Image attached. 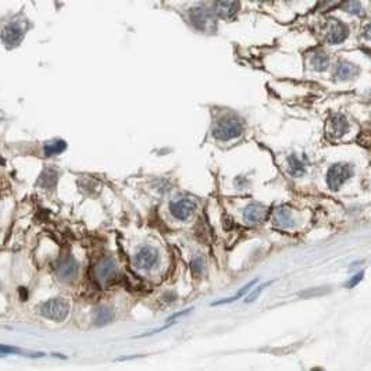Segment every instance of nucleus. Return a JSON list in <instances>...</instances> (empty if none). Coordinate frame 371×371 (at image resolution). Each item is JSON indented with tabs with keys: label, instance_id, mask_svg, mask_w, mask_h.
Segmentation results:
<instances>
[{
	"label": "nucleus",
	"instance_id": "obj_23",
	"mask_svg": "<svg viewBox=\"0 0 371 371\" xmlns=\"http://www.w3.org/2000/svg\"><path fill=\"white\" fill-rule=\"evenodd\" d=\"M270 284H271V281H270V283L261 284L260 287H257V288L254 289V291H252L250 294L247 295L246 299H245V302H246V303H252V302L256 301V299H257V298H259V296H260V294H261V292H263V291H264V289L267 288V287H268Z\"/></svg>",
	"mask_w": 371,
	"mask_h": 371
},
{
	"label": "nucleus",
	"instance_id": "obj_8",
	"mask_svg": "<svg viewBox=\"0 0 371 371\" xmlns=\"http://www.w3.org/2000/svg\"><path fill=\"white\" fill-rule=\"evenodd\" d=\"M325 39L331 45H339L345 41L349 35V28L345 24L336 20V18H330L324 28Z\"/></svg>",
	"mask_w": 371,
	"mask_h": 371
},
{
	"label": "nucleus",
	"instance_id": "obj_17",
	"mask_svg": "<svg viewBox=\"0 0 371 371\" xmlns=\"http://www.w3.org/2000/svg\"><path fill=\"white\" fill-rule=\"evenodd\" d=\"M310 65L316 71H325L330 65V57L328 54L321 52V50H317L310 56Z\"/></svg>",
	"mask_w": 371,
	"mask_h": 371
},
{
	"label": "nucleus",
	"instance_id": "obj_14",
	"mask_svg": "<svg viewBox=\"0 0 371 371\" xmlns=\"http://www.w3.org/2000/svg\"><path fill=\"white\" fill-rule=\"evenodd\" d=\"M357 67L353 64H350L348 61H341L336 64L335 68V78L339 81H348L352 79L357 75Z\"/></svg>",
	"mask_w": 371,
	"mask_h": 371
},
{
	"label": "nucleus",
	"instance_id": "obj_15",
	"mask_svg": "<svg viewBox=\"0 0 371 371\" xmlns=\"http://www.w3.org/2000/svg\"><path fill=\"white\" fill-rule=\"evenodd\" d=\"M239 10V3L236 2H217L214 3V13L224 18L235 16Z\"/></svg>",
	"mask_w": 371,
	"mask_h": 371
},
{
	"label": "nucleus",
	"instance_id": "obj_20",
	"mask_svg": "<svg viewBox=\"0 0 371 371\" xmlns=\"http://www.w3.org/2000/svg\"><path fill=\"white\" fill-rule=\"evenodd\" d=\"M257 281H259V280H253V281H250V283L246 284V285H243V287H242L234 296H231V298H225V299H221V301L213 302L212 306H220V305H225V303H232V302L241 299L242 296H245L246 294H249V291L253 288L254 285L257 284Z\"/></svg>",
	"mask_w": 371,
	"mask_h": 371
},
{
	"label": "nucleus",
	"instance_id": "obj_28",
	"mask_svg": "<svg viewBox=\"0 0 371 371\" xmlns=\"http://www.w3.org/2000/svg\"><path fill=\"white\" fill-rule=\"evenodd\" d=\"M192 310H194V307H188V309H185V310H182V312H178V313H175V314H172L171 317H168V320H167V321H174L175 318L182 317V316L188 314V313H191Z\"/></svg>",
	"mask_w": 371,
	"mask_h": 371
},
{
	"label": "nucleus",
	"instance_id": "obj_26",
	"mask_svg": "<svg viewBox=\"0 0 371 371\" xmlns=\"http://www.w3.org/2000/svg\"><path fill=\"white\" fill-rule=\"evenodd\" d=\"M363 277H364V271H361V272H359V274H356L350 281H349L348 284H346V287H349V288H353L354 285H357V284L363 280Z\"/></svg>",
	"mask_w": 371,
	"mask_h": 371
},
{
	"label": "nucleus",
	"instance_id": "obj_22",
	"mask_svg": "<svg viewBox=\"0 0 371 371\" xmlns=\"http://www.w3.org/2000/svg\"><path fill=\"white\" fill-rule=\"evenodd\" d=\"M7 354H24V356H27V352H24V350L16 348V346L0 345V357H5Z\"/></svg>",
	"mask_w": 371,
	"mask_h": 371
},
{
	"label": "nucleus",
	"instance_id": "obj_3",
	"mask_svg": "<svg viewBox=\"0 0 371 371\" xmlns=\"http://www.w3.org/2000/svg\"><path fill=\"white\" fill-rule=\"evenodd\" d=\"M27 28L28 25L25 21H23V18L14 17L10 23L5 25V28L2 31V41L5 42L7 47L18 46L24 39Z\"/></svg>",
	"mask_w": 371,
	"mask_h": 371
},
{
	"label": "nucleus",
	"instance_id": "obj_27",
	"mask_svg": "<svg viewBox=\"0 0 371 371\" xmlns=\"http://www.w3.org/2000/svg\"><path fill=\"white\" fill-rule=\"evenodd\" d=\"M171 325H172V323H168V324H165L164 327H161V328H156V330H152V331H149V332H146V334H142V335H139L138 338H145V336H152L154 335V334H159V332H163V331H165L167 328H170Z\"/></svg>",
	"mask_w": 371,
	"mask_h": 371
},
{
	"label": "nucleus",
	"instance_id": "obj_6",
	"mask_svg": "<svg viewBox=\"0 0 371 371\" xmlns=\"http://www.w3.org/2000/svg\"><path fill=\"white\" fill-rule=\"evenodd\" d=\"M196 210V202L191 196H178L170 203V212L178 221H187Z\"/></svg>",
	"mask_w": 371,
	"mask_h": 371
},
{
	"label": "nucleus",
	"instance_id": "obj_9",
	"mask_svg": "<svg viewBox=\"0 0 371 371\" xmlns=\"http://www.w3.org/2000/svg\"><path fill=\"white\" fill-rule=\"evenodd\" d=\"M95 277L102 284L112 283L117 277V264L112 257H103L95 265Z\"/></svg>",
	"mask_w": 371,
	"mask_h": 371
},
{
	"label": "nucleus",
	"instance_id": "obj_16",
	"mask_svg": "<svg viewBox=\"0 0 371 371\" xmlns=\"http://www.w3.org/2000/svg\"><path fill=\"white\" fill-rule=\"evenodd\" d=\"M65 149H67V142L63 139H52L43 145V153L47 157H50V156L63 153Z\"/></svg>",
	"mask_w": 371,
	"mask_h": 371
},
{
	"label": "nucleus",
	"instance_id": "obj_7",
	"mask_svg": "<svg viewBox=\"0 0 371 371\" xmlns=\"http://www.w3.org/2000/svg\"><path fill=\"white\" fill-rule=\"evenodd\" d=\"M189 18H191L192 24H194L198 30L210 31V32H212V31L216 28L214 16H213V13L210 12L209 9H206V7L198 6L194 7V9H191V12H189Z\"/></svg>",
	"mask_w": 371,
	"mask_h": 371
},
{
	"label": "nucleus",
	"instance_id": "obj_29",
	"mask_svg": "<svg viewBox=\"0 0 371 371\" xmlns=\"http://www.w3.org/2000/svg\"><path fill=\"white\" fill-rule=\"evenodd\" d=\"M52 356H54V357H60L61 360H67L68 357L67 356H64V354H60V353H52Z\"/></svg>",
	"mask_w": 371,
	"mask_h": 371
},
{
	"label": "nucleus",
	"instance_id": "obj_10",
	"mask_svg": "<svg viewBox=\"0 0 371 371\" xmlns=\"http://www.w3.org/2000/svg\"><path fill=\"white\" fill-rule=\"evenodd\" d=\"M78 270H79V265H78L77 260L72 256H67L59 261V264L56 267V274L61 281L68 283V281H72L77 278Z\"/></svg>",
	"mask_w": 371,
	"mask_h": 371
},
{
	"label": "nucleus",
	"instance_id": "obj_1",
	"mask_svg": "<svg viewBox=\"0 0 371 371\" xmlns=\"http://www.w3.org/2000/svg\"><path fill=\"white\" fill-rule=\"evenodd\" d=\"M243 132V123L236 114H225L218 120L214 128L213 136L221 142H228L236 139Z\"/></svg>",
	"mask_w": 371,
	"mask_h": 371
},
{
	"label": "nucleus",
	"instance_id": "obj_13",
	"mask_svg": "<svg viewBox=\"0 0 371 371\" xmlns=\"http://www.w3.org/2000/svg\"><path fill=\"white\" fill-rule=\"evenodd\" d=\"M272 220H274V224L281 227V228H289L295 224L292 210L288 206H278L274 210Z\"/></svg>",
	"mask_w": 371,
	"mask_h": 371
},
{
	"label": "nucleus",
	"instance_id": "obj_24",
	"mask_svg": "<svg viewBox=\"0 0 371 371\" xmlns=\"http://www.w3.org/2000/svg\"><path fill=\"white\" fill-rule=\"evenodd\" d=\"M191 268H192V272H194L195 275H201L202 272H203V270H205V261H203L201 256H198V257H195L192 260Z\"/></svg>",
	"mask_w": 371,
	"mask_h": 371
},
{
	"label": "nucleus",
	"instance_id": "obj_18",
	"mask_svg": "<svg viewBox=\"0 0 371 371\" xmlns=\"http://www.w3.org/2000/svg\"><path fill=\"white\" fill-rule=\"evenodd\" d=\"M57 179H59V172L54 170V168H50L47 167L43 170V172L41 174V178H39V183L41 187L46 189H52L56 187L57 183Z\"/></svg>",
	"mask_w": 371,
	"mask_h": 371
},
{
	"label": "nucleus",
	"instance_id": "obj_12",
	"mask_svg": "<svg viewBox=\"0 0 371 371\" xmlns=\"http://www.w3.org/2000/svg\"><path fill=\"white\" fill-rule=\"evenodd\" d=\"M349 130V123L343 114H334L328 121V132L335 138H341Z\"/></svg>",
	"mask_w": 371,
	"mask_h": 371
},
{
	"label": "nucleus",
	"instance_id": "obj_11",
	"mask_svg": "<svg viewBox=\"0 0 371 371\" xmlns=\"http://www.w3.org/2000/svg\"><path fill=\"white\" fill-rule=\"evenodd\" d=\"M265 214H267V209H265L263 205L257 203V202L249 203V205L243 209V213H242L243 221H245L246 224L250 225L261 223V221L264 220Z\"/></svg>",
	"mask_w": 371,
	"mask_h": 371
},
{
	"label": "nucleus",
	"instance_id": "obj_4",
	"mask_svg": "<svg viewBox=\"0 0 371 371\" xmlns=\"http://www.w3.org/2000/svg\"><path fill=\"white\" fill-rule=\"evenodd\" d=\"M353 177V167L348 163H336L327 172V185L331 191H338L343 183Z\"/></svg>",
	"mask_w": 371,
	"mask_h": 371
},
{
	"label": "nucleus",
	"instance_id": "obj_25",
	"mask_svg": "<svg viewBox=\"0 0 371 371\" xmlns=\"http://www.w3.org/2000/svg\"><path fill=\"white\" fill-rule=\"evenodd\" d=\"M345 7H346L348 13H352L354 16H361L363 12H364L363 5H361L360 2H350V3H348Z\"/></svg>",
	"mask_w": 371,
	"mask_h": 371
},
{
	"label": "nucleus",
	"instance_id": "obj_2",
	"mask_svg": "<svg viewBox=\"0 0 371 371\" xmlns=\"http://www.w3.org/2000/svg\"><path fill=\"white\" fill-rule=\"evenodd\" d=\"M39 314L52 321L61 323L70 314V305L63 298H53L42 303L39 306Z\"/></svg>",
	"mask_w": 371,
	"mask_h": 371
},
{
	"label": "nucleus",
	"instance_id": "obj_19",
	"mask_svg": "<svg viewBox=\"0 0 371 371\" xmlns=\"http://www.w3.org/2000/svg\"><path fill=\"white\" fill-rule=\"evenodd\" d=\"M288 171L292 177H302L306 172V165L298 156H289L288 157Z\"/></svg>",
	"mask_w": 371,
	"mask_h": 371
},
{
	"label": "nucleus",
	"instance_id": "obj_21",
	"mask_svg": "<svg viewBox=\"0 0 371 371\" xmlns=\"http://www.w3.org/2000/svg\"><path fill=\"white\" fill-rule=\"evenodd\" d=\"M112 320H113V312L109 309V307L101 306L95 310L94 321H95V324L98 325V327L109 324Z\"/></svg>",
	"mask_w": 371,
	"mask_h": 371
},
{
	"label": "nucleus",
	"instance_id": "obj_5",
	"mask_svg": "<svg viewBox=\"0 0 371 371\" xmlns=\"http://www.w3.org/2000/svg\"><path fill=\"white\" fill-rule=\"evenodd\" d=\"M160 263L159 250L154 246L146 245L142 246L134 256V264L138 270L152 271L154 270Z\"/></svg>",
	"mask_w": 371,
	"mask_h": 371
}]
</instances>
